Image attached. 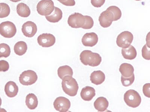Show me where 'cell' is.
<instances>
[{"instance_id": "1", "label": "cell", "mask_w": 150, "mask_h": 112, "mask_svg": "<svg viewBox=\"0 0 150 112\" xmlns=\"http://www.w3.org/2000/svg\"><path fill=\"white\" fill-rule=\"evenodd\" d=\"M80 60L85 65L95 66H98L101 63L102 58L98 54L91 50H84L80 55Z\"/></svg>"}, {"instance_id": "2", "label": "cell", "mask_w": 150, "mask_h": 112, "mask_svg": "<svg viewBox=\"0 0 150 112\" xmlns=\"http://www.w3.org/2000/svg\"><path fill=\"white\" fill-rule=\"evenodd\" d=\"M62 85L64 92L70 97L77 94L79 85L76 80L71 76H66L62 79Z\"/></svg>"}, {"instance_id": "3", "label": "cell", "mask_w": 150, "mask_h": 112, "mask_svg": "<svg viewBox=\"0 0 150 112\" xmlns=\"http://www.w3.org/2000/svg\"><path fill=\"white\" fill-rule=\"evenodd\" d=\"M124 100L128 106L135 108L138 107L140 105L142 99L137 92L131 89L125 93Z\"/></svg>"}, {"instance_id": "4", "label": "cell", "mask_w": 150, "mask_h": 112, "mask_svg": "<svg viewBox=\"0 0 150 112\" xmlns=\"http://www.w3.org/2000/svg\"><path fill=\"white\" fill-rule=\"evenodd\" d=\"M54 7L52 0H41L37 5V11L40 15L46 16L52 14Z\"/></svg>"}, {"instance_id": "5", "label": "cell", "mask_w": 150, "mask_h": 112, "mask_svg": "<svg viewBox=\"0 0 150 112\" xmlns=\"http://www.w3.org/2000/svg\"><path fill=\"white\" fill-rule=\"evenodd\" d=\"M16 33V27L13 22L7 21L0 24V34L5 38H12Z\"/></svg>"}, {"instance_id": "6", "label": "cell", "mask_w": 150, "mask_h": 112, "mask_svg": "<svg viewBox=\"0 0 150 112\" xmlns=\"http://www.w3.org/2000/svg\"><path fill=\"white\" fill-rule=\"evenodd\" d=\"M38 80V76L35 72L32 70L25 71L20 75L19 81L25 86H29L34 84Z\"/></svg>"}, {"instance_id": "7", "label": "cell", "mask_w": 150, "mask_h": 112, "mask_svg": "<svg viewBox=\"0 0 150 112\" xmlns=\"http://www.w3.org/2000/svg\"><path fill=\"white\" fill-rule=\"evenodd\" d=\"M133 34L129 31H124L120 33L117 38L116 43L118 46L122 48L128 47L133 41Z\"/></svg>"}, {"instance_id": "8", "label": "cell", "mask_w": 150, "mask_h": 112, "mask_svg": "<svg viewBox=\"0 0 150 112\" xmlns=\"http://www.w3.org/2000/svg\"><path fill=\"white\" fill-rule=\"evenodd\" d=\"M85 21V16L80 13H75L69 16L68 20V23L71 27L76 29L81 28L83 29Z\"/></svg>"}, {"instance_id": "9", "label": "cell", "mask_w": 150, "mask_h": 112, "mask_svg": "<svg viewBox=\"0 0 150 112\" xmlns=\"http://www.w3.org/2000/svg\"><path fill=\"white\" fill-rule=\"evenodd\" d=\"M37 41L39 45L42 47L49 48L55 43L56 38L54 35L50 33H43L38 37Z\"/></svg>"}, {"instance_id": "10", "label": "cell", "mask_w": 150, "mask_h": 112, "mask_svg": "<svg viewBox=\"0 0 150 112\" xmlns=\"http://www.w3.org/2000/svg\"><path fill=\"white\" fill-rule=\"evenodd\" d=\"M54 107L57 111L67 112L70 108L71 102L68 99L64 97H59L56 99L53 103Z\"/></svg>"}, {"instance_id": "11", "label": "cell", "mask_w": 150, "mask_h": 112, "mask_svg": "<svg viewBox=\"0 0 150 112\" xmlns=\"http://www.w3.org/2000/svg\"><path fill=\"white\" fill-rule=\"evenodd\" d=\"M100 25L103 28L109 27L114 21V16L110 10L106 9L100 14L99 18Z\"/></svg>"}, {"instance_id": "12", "label": "cell", "mask_w": 150, "mask_h": 112, "mask_svg": "<svg viewBox=\"0 0 150 112\" xmlns=\"http://www.w3.org/2000/svg\"><path fill=\"white\" fill-rule=\"evenodd\" d=\"M21 30L25 36L32 37L34 36L37 33V27L34 22L28 21L23 25Z\"/></svg>"}, {"instance_id": "13", "label": "cell", "mask_w": 150, "mask_h": 112, "mask_svg": "<svg viewBox=\"0 0 150 112\" xmlns=\"http://www.w3.org/2000/svg\"><path fill=\"white\" fill-rule=\"evenodd\" d=\"M98 41V36L96 33H86L82 37V43L85 46L93 47L96 45Z\"/></svg>"}, {"instance_id": "14", "label": "cell", "mask_w": 150, "mask_h": 112, "mask_svg": "<svg viewBox=\"0 0 150 112\" xmlns=\"http://www.w3.org/2000/svg\"><path fill=\"white\" fill-rule=\"evenodd\" d=\"M6 95L9 98H13L17 96L18 92V88L16 84L13 81H9L5 87Z\"/></svg>"}, {"instance_id": "15", "label": "cell", "mask_w": 150, "mask_h": 112, "mask_svg": "<svg viewBox=\"0 0 150 112\" xmlns=\"http://www.w3.org/2000/svg\"><path fill=\"white\" fill-rule=\"evenodd\" d=\"M96 90L91 87L87 86L83 88L81 90L80 95L84 101H90L96 96Z\"/></svg>"}, {"instance_id": "16", "label": "cell", "mask_w": 150, "mask_h": 112, "mask_svg": "<svg viewBox=\"0 0 150 112\" xmlns=\"http://www.w3.org/2000/svg\"><path fill=\"white\" fill-rule=\"evenodd\" d=\"M105 75L101 71H94L91 75L90 80L92 83L100 85L103 83L105 80Z\"/></svg>"}, {"instance_id": "17", "label": "cell", "mask_w": 150, "mask_h": 112, "mask_svg": "<svg viewBox=\"0 0 150 112\" xmlns=\"http://www.w3.org/2000/svg\"><path fill=\"white\" fill-rule=\"evenodd\" d=\"M109 103L107 99L104 97L98 98L94 103L95 108L99 112L105 111L108 107Z\"/></svg>"}, {"instance_id": "18", "label": "cell", "mask_w": 150, "mask_h": 112, "mask_svg": "<svg viewBox=\"0 0 150 112\" xmlns=\"http://www.w3.org/2000/svg\"><path fill=\"white\" fill-rule=\"evenodd\" d=\"M63 13L61 9L54 7V10L51 14L45 17L47 20L49 22L56 23L61 20L62 18Z\"/></svg>"}, {"instance_id": "19", "label": "cell", "mask_w": 150, "mask_h": 112, "mask_svg": "<svg viewBox=\"0 0 150 112\" xmlns=\"http://www.w3.org/2000/svg\"><path fill=\"white\" fill-rule=\"evenodd\" d=\"M122 54L125 59L132 60L136 58L137 52L135 48L130 45L128 48L122 49Z\"/></svg>"}, {"instance_id": "20", "label": "cell", "mask_w": 150, "mask_h": 112, "mask_svg": "<svg viewBox=\"0 0 150 112\" xmlns=\"http://www.w3.org/2000/svg\"><path fill=\"white\" fill-rule=\"evenodd\" d=\"M26 106L30 110L35 109L38 105V100L37 96L33 93H29L27 95L26 98Z\"/></svg>"}, {"instance_id": "21", "label": "cell", "mask_w": 150, "mask_h": 112, "mask_svg": "<svg viewBox=\"0 0 150 112\" xmlns=\"http://www.w3.org/2000/svg\"><path fill=\"white\" fill-rule=\"evenodd\" d=\"M119 70L123 76L129 77L134 74V70L133 66L130 64L123 63L120 65Z\"/></svg>"}, {"instance_id": "22", "label": "cell", "mask_w": 150, "mask_h": 112, "mask_svg": "<svg viewBox=\"0 0 150 112\" xmlns=\"http://www.w3.org/2000/svg\"><path fill=\"white\" fill-rule=\"evenodd\" d=\"M17 12L20 16L26 18L30 15L31 12L27 5L23 3H21L17 5Z\"/></svg>"}, {"instance_id": "23", "label": "cell", "mask_w": 150, "mask_h": 112, "mask_svg": "<svg viewBox=\"0 0 150 112\" xmlns=\"http://www.w3.org/2000/svg\"><path fill=\"white\" fill-rule=\"evenodd\" d=\"M57 74L61 79H62L66 76H69L73 77V70L72 68L68 65L60 66L57 70Z\"/></svg>"}, {"instance_id": "24", "label": "cell", "mask_w": 150, "mask_h": 112, "mask_svg": "<svg viewBox=\"0 0 150 112\" xmlns=\"http://www.w3.org/2000/svg\"><path fill=\"white\" fill-rule=\"evenodd\" d=\"M28 49V46L26 42L23 41H19L15 45L14 51L16 54L19 56H22L26 53Z\"/></svg>"}, {"instance_id": "25", "label": "cell", "mask_w": 150, "mask_h": 112, "mask_svg": "<svg viewBox=\"0 0 150 112\" xmlns=\"http://www.w3.org/2000/svg\"><path fill=\"white\" fill-rule=\"evenodd\" d=\"M11 54V49L8 45L6 43L0 44V58H7Z\"/></svg>"}, {"instance_id": "26", "label": "cell", "mask_w": 150, "mask_h": 112, "mask_svg": "<svg viewBox=\"0 0 150 112\" xmlns=\"http://www.w3.org/2000/svg\"><path fill=\"white\" fill-rule=\"evenodd\" d=\"M10 13V7L7 4L4 3H0V18L7 17Z\"/></svg>"}, {"instance_id": "27", "label": "cell", "mask_w": 150, "mask_h": 112, "mask_svg": "<svg viewBox=\"0 0 150 112\" xmlns=\"http://www.w3.org/2000/svg\"><path fill=\"white\" fill-rule=\"evenodd\" d=\"M112 12L114 16V21L120 20L122 16V12L118 7L115 6H110L107 8Z\"/></svg>"}, {"instance_id": "28", "label": "cell", "mask_w": 150, "mask_h": 112, "mask_svg": "<svg viewBox=\"0 0 150 112\" xmlns=\"http://www.w3.org/2000/svg\"><path fill=\"white\" fill-rule=\"evenodd\" d=\"M121 82L124 86L128 87L133 84L135 80V76L133 74L129 77H124L121 76Z\"/></svg>"}, {"instance_id": "29", "label": "cell", "mask_w": 150, "mask_h": 112, "mask_svg": "<svg viewBox=\"0 0 150 112\" xmlns=\"http://www.w3.org/2000/svg\"><path fill=\"white\" fill-rule=\"evenodd\" d=\"M86 21L84 26L83 29H90L93 27L94 21L91 17L89 16L85 15Z\"/></svg>"}, {"instance_id": "30", "label": "cell", "mask_w": 150, "mask_h": 112, "mask_svg": "<svg viewBox=\"0 0 150 112\" xmlns=\"http://www.w3.org/2000/svg\"><path fill=\"white\" fill-rule=\"evenodd\" d=\"M150 47L147 44L144 45L142 49V55L144 59L149 60H150Z\"/></svg>"}, {"instance_id": "31", "label": "cell", "mask_w": 150, "mask_h": 112, "mask_svg": "<svg viewBox=\"0 0 150 112\" xmlns=\"http://www.w3.org/2000/svg\"><path fill=\"white\" fill-rule=\"evenodd\" d=\"M9 66L7 61H0V72H6L9 70Z\"/></svg>"}, {"instance_id": "32", "label": "cell", "mask_w": 150, "mask_h": 112, "mask_svg": "<svg viewBox=\"0 0 150 112\" xmlns=\"http://www.w3.org/2000/svg\"><path fill=\"white\" fill-rule=\"evenodd\" d=\"M105 0H91V3L94 7H101L105 3Z\"/></svg>"}, {"instance_id": "33", "label": "cell", "mask_w": 150, "mask_h": 112, "mask_svg": "<svg viewBox=\"0 0 150 112\" xmlns=\"http://www.w3.org/2000/svg\"><path fill=\"white\" fill-rule=\"evenodd\" d=\"M143 93L146 97L150 98V84L146 83L143 86Z\"/></svg>"}, {"instance_id": "34", "label": "cell", "mask_w": 150, "mask_h": 112, "mask_svg": "<svg viewBox=\"0 0 150 112\" xmlns=\"http://www.w3.org/2000/svg\"><path fill=\"white\" fill-rule=\"evenodd\" d=\"M62 4L66 6H74L76 4V2L74 0H67Z\"/></svg>"}, {"instance_id": "35", "label": "cell", "mask_w": 150, "mask_h": 112, "mask_svg": "<svg viewBox=\"0 0 150 112\" xmlns=\"http://www.w3.org/2000/svg\"><path fill=\"white\" fill-rule=\"evenodd\" d=\"M11 1L13 2H17L21 1V0H10Z\"/></svg>"}, {"instance_id": "36", "label": "cell", "mask_w": 150, "mask_h": 112, "mask_svg": "<svg viewBox=\"0 0 150 112\" xmlns=\"http://www.w3.org/2000/svg\"><path fill=\"white\" fill-rule=\"evenodd\" d=\"M57 1H59V2L62 4L63 3L65 2V1H67V0H57Z\"/></svg>"}, {"instance_id": "37", "label": "cell", "mask_w": 150, "mask_h": 112, "mask_svg": "<svg viewBox=\"0 0 150 112\" xmlns=\"http://www.w3.org/2000/svg\"><path fill=\"white\" fill-rule=\"evenodd\" d=\"M1 105H2V99L0 97V106H1Z\"/></svg>"}, {"instance_id": "38", "label": "cell", "mask_w": 150, "mask_h": 112, "mask_svg": "<svg viewBox=\"0 0 150 112\" xmlns=\"http://www.w3.org/2000/svg\"><path fill=\"white\" fill-rule=\"evenodd\" d=\"M135 1H141V0H135Z\"/></svg>"}]
</instances>
